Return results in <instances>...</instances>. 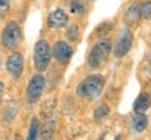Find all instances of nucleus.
<instances>
[{
    "instance_id": "obj_1",
    "label": "nucleus",
    "mask_w": 151,
    "mask_h": 140,
    "mask_svg": "<svg viewBox=\"0 0 151 140\" xmlns=\"http://www.w3.org/2000/svg\"><path fill=\"white\" fill-rule=\"evenodd\" d=\"M105 87V77L101 74H91L77 86V94L87 100H97Z\"/></svg>"
},
{
    "instance_id": "obj_21",
    "label": "nucleus",
    "mask_w": 151,
    "mask_h": 140,
    "mask_svg": "<svg viewBox=\"0 0 151 140\" xmlns=\"http://www.w3.org/2000/svg\"><path fill=\"white\" fill-rule=\"evenodd\" d=\"M3 92H4V84L0 81V102H1V98H3Z\"/></svg>"
},
{
    "instance_id": "obj_18",
    "label": "nucleus",
    "mask_w": 151,
    "mask_h": 140,
    "mask_svg": "<svg viewBox=\"0 0 151 140\" xmlns=\"http://www.w3.org/2000/svg\"><path fill=\"white\" fill-rule=\"evenodd\" d=\"M111 30H112V22H104L95 30V32H97V35L102 37V35H106Z\"/></svg>"
},
{
    "instance_id": "obj_2",
    "label": "nucleus",
    "mask_w": 151,
    "mask_h": 140,
    "mask_svg": "<svg viewBox=\"0 0 151 140\" xmlns=\"http://www.w3.org/2000/svg\"><path fill=\"white\" fill-rule=\"evenodd\" d=\"M111 51H112V42L109 39H102L98 43H95L91 48L90 53H88V59H87L88 66L92 67V69L99 67L105 60L108 59Z\"/></svg>"
},
{
    "instance_id": "obj_3",
    "label": "nucleus",
    "mask_w": 151,
    "mask_h": 140,
    "mask_svg": "<svg viewBox=\"0 0 151 140\" xmlns=\"http://www.w3.org/2000/svg\"><path fill=\"white\" fill-rule=\"evenodd\" d=\"M50 58H52V51H50L49 43L45 39L38 41L34 48V65L39 73L48 69L49 63H50Z\"/></svg>"
},
{
    "instance_id": "obj_11",
    "label": "nucleus",
    "mask_w": 151,
    "mask_h": 140,
    "mask_svg": "<svg viewBox=\"0 0 151 140\" xmlns=\"http://www.w3.org/2000/svg\"><path fill=\"white\" fill-rule=\"evenodd\" d=\"M151 105V97L150 94L147 92H141L140 95L137 97V100L134 101V105H133V109H134L136 113H144L150 108Z\"/></svg>"
},
{
    "instance_id": "obj_16",
    "label": "nucleus",
    "mask_w": 151,
    "mask_h": 140,
    "mask_svg": "<svg viewBox=\"0 0 151 140\" xmlns=\"http://www.w3.org/2000/svg\"><path fill=\"white\" fill-rule=\"evenodd\" d=\"M66 37L69 38L71 42L77 41L78 37H80V28H78V25H76V24L70 25V27L67 28V31H66Z\"/></svg>"
},
{
    "instance_id": "obj_17",
    "label": "nucleus",
    "mask_w": 151,
    "mask_h": 140,
    "mask_svg": "<svg viewBox=\"0 0 151 140\" xmlns=\"http://www.w3.org/2000/svg\"><path fill=\"white\" fill-rule=\"evenodd\" d=\"M140 18L143 20L151 18V1H144L140 4Z\"/></svg>"
},
{
    "instance_id": "obj_5",
    "label": "nucleus",
    "mask_w": 151,
    "mask_h": 140,
    "mask_svg": "<svg viewBox=\"0 0 151 140\" xmlns=\"http://www.w3.org/2000/svg\"><path fill=\"white\" fill-rule=\"evenodd\" d=\"M133 43V34L129 28H124L120 31V34L116 38V42L113 45V55L116 58H124L129 53L130 48Z\"/></svg>"
},
{
    "instance_id": "obj_12",
    "label": "nucleus",
    "mask_w": 151,
    "mask_h": 140,
    "mask_svg": "<svg viewBox=\"0 0 151 140\" xmlns=\"http://www.w3.org/2000/svg\"><path fill=\"white\" fill-rule=\"evenodd\" d=\"M148 126V119L144 113H137V116L133 119V129L137 133H141Z\"/></svg>"
},
{
    "instance_id": "obj_13",
    "label": "nucleus",
    "mask_w": 151,
    "mask_h": 140,
    "mask_svg": "<svg viewBox=\"0 0 151 140\" xmlns=\"http://www.w3.org/2000/svg\"><path fill=\"white\" fill-rule=\"evenodd\" d=\"M38 133H39V121H38V118H32L31 126H29V130H28L27 140H37Z\"/></svg>"
},
{
    "instance_id": "obj_8",
    "label": "nucleus",
    "mask_w": 151,
    "mask_h": 140,
    "mask_svg": "<svg viewBox=\"0 0 151 140\" xmlns=\"http://www.w3.org/2000/svg\"><path fill=\"white\" fill-rule=\"evenodd\" d=\"M73 55V48L65 41H58L53 45L52 49V56L58 60L59 63H67Z\"/></svg>"
},
{
    "instance_id": "obj_7",
    "label": "nucleus",
    "mask_w": 151,
    "mask_h": 140,
    "mask_svg": "<svg viewBox=\"0 0 151 140\" xmlns=\"http://www.w3.org/2000/svg\"><path fill=\"white\" fill-rule=\"evenodd\" d=\"M6 69L9 71V74L13 79H18L22 74V70H24V58L21 53L14 52L9 56L7 63H6Z\"/></svg>"
},
{
    "instance_id": "obj_22",
    "label": "nucleus",
    "mask_w": 151,
    "mask_h": 140,
    "mask_svg": "<svg viewBox=\"0 0 151 140\" xmlns=\"http://www.w3.org/2000/svg\"><path fill=\"white\" fill-rule=\"evenodd\" d=\"M7 140H21V136L20 135H11L10 137H7Z\"/></svg>"
},
{
    "instance_id": "obj_15",
    "label": "nucleus",
    "mask_w": 151,
    "mask_h": 140,
    "mask_svg": "<svg viewBox=\"0 0 151 140\" xmlns=\"http://www.w3.org/2000/svg\"><path fill=\"white\" fill-rule=\"evenodd\" d=\"M70 10L73 14H77V16H81L86 13V6L81 0H71L70 1Z\"/></svg>"
},
{
    "instance_id": "obj_19",
    "label": "nucleus",
    "mask_w": 151,
    "mask_h": 140,
    "mask_svg": "<svg viewBox=\"0 0 151 140\" xmlns=\"http://www.w3.org/2000/svg\"><path fill=\"white\" fill-rule=\"evenodd\" d=\"M9 9H10V0H0V18L9 13Z\"/></svg>"
},
{
    "instance_id": "obj_6",
    "label": "nucleus",
    "mask_w": 151,
    "mask_h": 140,
    "mask_svg": "<svg viewBox=\"0 0 151 140\" xmlns=\"http://www.w3.org/2000/svg\"><path fill=\"white\" fill-rule=\"evenodd\" d=\"M43 88H45V79L42 74H35L29 80L27 87V92H25V97L27 101L29 104H35L37 101H39V98L42 97L43 94Z\"/></svg>"
},
{
    "instance_id": "obj_4",
    "label": "nucleus",
    "mask_w": 151,
    "mask_h": 140,
    "mask_svg": "<svg viewBox=\"0 0 151 140\" xmlns=\"http://www.w3.org/2000/svg\"><path fill=\"white\" fill-rule=\"evenodd\" d=\"M1 45L7 49H14L21 42V28L16 21H9L4 25L0 37Z\"/></svg>"
},
{
    "instance_id": "obj_14",
    "label": "nucleus",
    "mask_w": 151,
    "mask_h": 140,
    "mask_svg": "<svg viewBox=\"0 0 151 140\" xmlns=\"http://www.w3.org/2000/svg\"><path fill=\"white\" fill-rule=\"evenodd\" d=\"M109 109H111V108H109V105H106V104L99 105V107L95 109V112H94V119H95L97 122H99V121L105 119L109 115Z\"/></svg>"
},
{
    "instance_id": "obj_20",
    "label": "nucleus",
    "mask_w": 151,
    "mask_h": 140,
    "mask_svg": "<svg viewBox=\"0 0 151 140\" xmlns=\"http://www.w3.org/2000/svg\"><path fill=\"white\" fill-rule=\"evenodd\" d=\"M146 70H147V76L151 79V59L147 60V63H146Z\"/></svg>"
},
{
    "instance_id": "obj_10",
    "label": "nucleus",
    "mask_w": 151,
    "mask_h": 140,
    "mask_svg": "<svg viewBox=\"0 0 151 140\" xmlns=\"http://www.w3.org/2000/svg\"><path fill=\"white\" fill-rule=\"evenodd\" d=\"M123 20L130 27H132V25H136V24L139 22V20H140V4L134 3V4L130 6L129 9H127V11L124 13Z\"/></svg>"
},
{
    "instance_id": "obj_9",
    "label": "nucleus",
    "mask_w": 151,
    "mask_h": 140,
    "mask_svg": "<svg viewBox=\"0 0 151 140\" xmlns=\"http://www.w3.org/2000/svg\"><path fill=\"white\" fill-rule=\"evenodd\" d=\"M69 22V16L65 10L56 9L48 16V25L50 28H63Z\"/></svg>"
}]
</instances>
